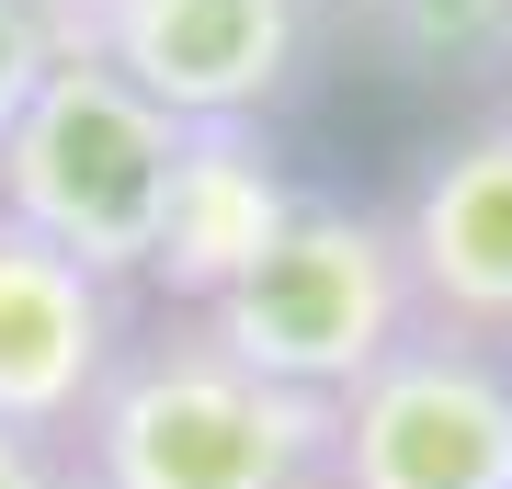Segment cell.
Here are the masks:
<instances>
[{
    "instance_id": "1",
    "label": "cell",
    "mask_w": 512,
    "mask_h": 489,
    "mask_svg": "<svg viewBox=\"0 0 512 489\" xmlns=\"http://www.w3.org/2000/svg\"><path fill=\"white\" fill-rule=\"evenodd\" d=\"M330 455L342 410L228 364L194 308L137 319V342L114 353L103 399L69 433L80 489H330Z\"/></svg>"
},
{
    "instance_id": "2",
    "label": "cell",
    "mask_w": 512,
    "mask_h": 489,
    "mask_svg": "<svg viewBox=\"0 0 512 489\" xmlns=\"http://www.w3.org/2000/svg\"><path fill=\"white\" fill-rule=\"evenodd\" d=\"M194 319L262 387H296V399H330V410L421 330L399 228H387V205H353V194H296L285 228L251 251V273L228 296H205Z\"/></svg>"
},
{
    "instance_id": "3",
    "label": "cell",
    "mask_w": 512,
    "mask_h": 489,
    "mask_svg": "<svg viewBox=\"0 0 512 489\" xmlns=\"http://www.w3.org/2000/svg\"><path fill=\"white\" fill-rule=\"evenodd\" d=\"M171 171H183V126L137 80H114L92 46H69L0 148V217L35 228L46 251H69L103 285H148Z\"/></svg>"
},
{
    "instance_id": "4",
    "label": "cell",
    "mask_w": 512,
    "mask_h": 489,
    "mask_svg": "<svg viewBox=\"0 0 512 489\" xmlns=\"http://www.w3.org/2000/svg\"><path fill=\"white\" fill-rule=\"evenodd\" d=\"M330 489H512V353L410 330L342 399Z\"/></svg>"
},
{
    "instance_id": "5",
    "label": "cell",
    "mask_w": 512,
    "mask_h": 489,
    "mask_svg": "<svg viewBox=\"0 0 512 489\" xmlns=\"http://www.w3.org/2000/svg\"><path fill=\"white\" fill-rule=\"evenodd\" d=\"M319 0H92L69 46L137 80L171 126H262L308 80Z\"/></svg>"
},
{
    "instance_id": "6",
    "label": "cell",
    "mask_w": 512,
    "mask_h": 489,
    "mask_svg": "<svg viewBox=\"0 0 512 489\" xmlns=\"http://www.w3.org/2000/svg\"><path fill=\"white\" fill-rule=\"evenodd\" d=\"M387 228H399L421 330L512 353V126L501 114H478V126L421 148V171L387 205Z\"/></svg>"
},
{
    "instance_id": "7",
    "label": "cell",
    "mask_w": 512,
    "mask_h": 489,
    "mask_svg": "<svg viewBox=\"0 0 512 489\" xmlns=\"http://www.w3.org/2000/svg\"><path fill=\"white\" fill-rule=\"evenodd\" d=\"M126 342H137V285H103L0 217V421L12 433L69 444Z\"/></svg>"
},
{
    "instance_id": "8",
    "label": "cell",
    "mask_w": 512,
    "mask_h": 489,
    "mask_svg": "<svg viewBox=\"0 0 512 489\" xmlns=\"http://www.w3.org/2000/svg\"><path fill=\"white\" fill-rule=\"evenodd\" d=\"M296 182L274 160L262 126H183V171H171V205H160V251H148V296L160 308H205L228 296L251 251L285 228Z\"/></svg>"
},
{
    "instance_id": "9",
    "label": "cell",
    "mask_w": 512,
    "mask_h": 489,
    "mask_svg": "<svg viewBox=\"0 0 512 489\" xmlns=\"http://www.w3.org/2000/svg\"><path fill=\"white\" fill-rule=\"evenodd\" d=\"M353 35L410 80L512 69V0H353Z\"/></svg>"
},
{
    "instance_id": "10",
    "label": "cell",
    "mask_w": 512,
    "mask_h": 489,
    "mask_svg": "<svg viewBox=\"0 0 512 489\" xmlns=\"http://www.w3.org/2000/svg\"><path fill=\"white\" fill-rule=\"evenodd\" d=\"M57 57H69V35H57V12H46V0H0V148H12L23 103L46 91Z\"/></svg>"
},
{
    "instance_id": "11",
    "label": "cell",
    "mask_w": 512,
    "mask_h": 489,
    "mask_svg": "<svg viewBox=\"0 0 512 489\" xmlns=\"http://www.w3.org/2000/svg\"><path fill=\"white\" fill-rule=\"evenodd\" d=\"M0 489H80V467H69V444H35L0 421Z\"/></svg>"
},
{
    "instance_id": "12",
    "label": "cell",
    "mask_w": 512,
    "mask_h": 489,
    "mask_svg": "<svg viewBox=\"0 0 512 489\" xmlns=\"http://www.w3.org/2000/svg\"><path fill=\"white\" fill-rule=\"evenodd\" d=\"M501 126H512V103H501Z\"/></svg>"
}]
</instances>
